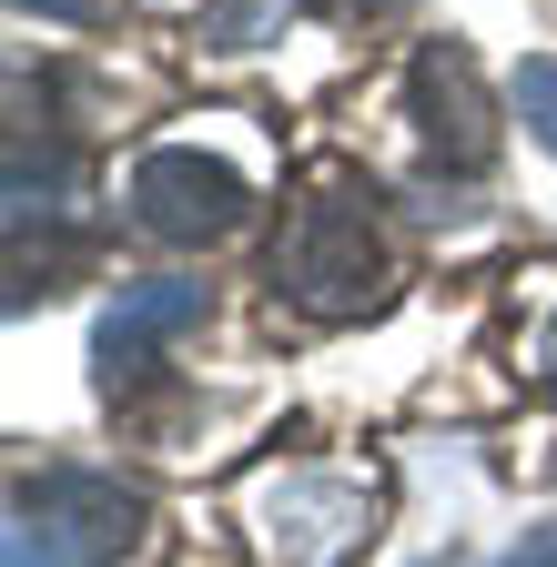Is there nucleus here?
<instances>
[{
	"mask_svg": "<svg viewBox=\"0 0 557 567\" xmlns=\"http://www.w3.org/2000/svg\"><path fill=\"white\" fill-rule=\"evenodd\" d=\"M254 567H355L385 527V476L355 456H254L224 486Z\"/></svg>",
	"mask_w": 557,
	"mask_h": 567,
	"instance_id": "f257e3e1",
	"label": "nucleus"
},
{
	"mask_svg": "<svg viewBox=\"0 0 557 567\" xmlns=\"http://www.w3.org/2000/svg\"><path fill=\"white\" fill-rule=\"evenodd\" d=\"M274 295L314 324H355L395 305V244L375 224V193L355 163H314L285 203V234H274Z\"/></svg>",
	"mask_w": 557,
	"mask_h": 567,
	"instance_id": "f03ea898",
	"label": "nucleus"
},
{
	"mask_svg": "<svg viewBox=\"0 0 557 567\" xmlns=\"http://www.w3.org/2000/svg\"><path fill=\"white\" fill-rule=\"evenodd\" d=\"M21 527L51 557H72V567H122L143 547L153 507H143V486H122L112 466H41V476H21Z\"/></svg>",
	"mask_w": 557,
	"mask_h": 567,
	"instance_id": "7ed1b4c3",
	"label": "nucleus"
},
{
	"mask_svg": "<svg viewBox=\"0 0 557 567\" xmlns=\"http://www.w3.org/2000/svg\"><path fill=\"white\" fill-rule=\"evenodd\" d=\"M244 213H254V183L234 163H214L203 142H153L132 163V224L163 244H224V234H244Z\"/></svg>",
	"mask_w": 557,
	"mask_h": 567,
	"instance_id": "20e7f679",
	"label": "nucleus"
},
{
	"mask_svg": "<svg viewBox=\"0 0 557 567\" xmlns=\"http://www.w3.org/2000/svg\"><path fill=\"white\" fill-rule=\"evenodd\" d=\"M405 112H415V142L446 163V173H486L497 153V122H486V92H476V61L456 41H426L405 61Z\"/></svg>",
	"mask_w": 557,
	"mask_h": 567,
	"instance_id": "39448f33",
	"label": "nucleus"
},
{
	"mask_svg": "<svg viewBox=\"0 0 557 567\" xmlns=\"http://www.w3.org/2000/svg\"><path fill=\"white\" fill-rule=\"evenodd\" d=\"M193 324H203V284H193V274L122 284V295L102 305V324H92V365H102V385L122 395L132 375L153 365V344H173V334H193Z\"/></svg>",
	"mask_w": 557,
	"mask_h": 567,
	"instance_id": "423d86ee",
	"label": "nucleus"
},
{
	"mask_svg": "<svg viewBox=\"0 0 557 567\" xmlns=\"http://www.w3.org/2000/svg\"><path fill=\"white\" fill-rule=\"evenodd\" d=\"M274 21H295V0H214V11H203V41L214 51H254Z\"/></svg>",
	"mask_w": 557,
	"mask_h": 567,
	"instance_id": "0eeeda50",
	"label": "nucleus"
},
{
	"mask_svg": "<svg viewBox=\"0 0 557 567\" xmlns=\"http://www.w3.org/2000/svg\"><path fill=\"white\" fill-rule=\"evenodd\" d=\"M517 112H527V132L557 153V61L537 51V61H517Z\"/></svg>",
	"mask_w": 557,
	"mask_h": 567,
	"instance_id": "6e6552de",
	"label": "nucleus"
},
{
	"mask_svg": "<svg viewBox=\"0 0 557 567\" xmlns=\"http://www.w3.org/2000/svg\"><path fill=\"white\" fill-rule=\"evenodd\" d=\"M497 567H557V527H527V537H517Z\"/></svg>",
	"mask_w": 557,
	"mask_h": 567,
	"instance_id": "1a4fd4ad",
	"label": "nucleus"
},
{
	"mask_svg": "<svg viewBox=\"0 0 557 567\" xmlns=\"http://www.w3.org/2000/svg\"><path fill=\"white\" fill-rule=\"evenodd\" d=\"M21 11H41V21H92L102 0H21Z\"/></svg>",
	"mask_w": 557,
	"mask_h": 567,
	"instance_id": "9d476101",
	"label": "nucleus"
},
{
	"mask_svg": "<svg viewBox=\"0 0 557 567\" xmlns=\"http://www.w3.org/2000/svg\"><path fill=\"white\" fill-rule=\"evenodd\" d=\"M334 21H375V11H395V0H324Z\"/></svg>",
	"mask_w": 557,
	"mask_h": 567,
	"instance_id": "9b49d317",
	"label": "nucleus"
},
{
	"mask_svg": "<svg viewBox=\"0 0 557 567\" xmlns=\"http://www.w3.org/2000/svg\"><path fill=\"white\" fill-rule=\"evenodd\" d=\"M11 567H41V537L31 527H11Z\"/></svg>",
	"mask_w": 557,
	"mask_h": 567,
	"instance_id": "f8f14e48",
	"label": "nucleus"
},
{
	"mask_svg": "<svg viewBox=\"0 0 557 567\" xmlns=\"http://www.w3.org/2000/svg\"><path fill=\"white\" fill-rule=\"evenodd\" d=\"M537 375H557V315H547V334H537Z\"/></svg>",
	"mask_w": 557,
	"mask_h": 567,
	"instance_id": "ddd939ff",
	"label": "nucleus"
}]
</instances>
